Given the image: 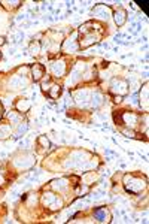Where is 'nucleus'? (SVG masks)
Instances as JSON below:
<instances>
[{
	"instance_id": "f257e3e1",
	"label": "nucleus",
	"mask_w": 149,
	"mask_h": 224,
	"mask_svg": "<svg viewBox=\"0 0 149 224\" xmlns=\"http://www.w3.org/2000/svg\"><path fill=\"white\" fill-rule=\"evenodd\" d=\"M137 5H140V8L148 14V2H137Z\"/></svg>"
}]
</instances>
